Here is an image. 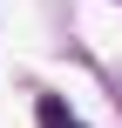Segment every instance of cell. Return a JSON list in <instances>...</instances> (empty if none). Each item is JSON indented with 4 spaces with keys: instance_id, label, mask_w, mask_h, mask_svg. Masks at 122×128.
<instances>
[{
    "instance_id": "cell-1",
    "label": "cell",
    "mask_w": 122,
    "mask_h": 128,
    "mask_svg": "<svg viewBox=\"0 0 122 128\" xmlns=\"http://www.w3.org/2000/svg\"><path fill=\"white\" fill-rule=\"evenodd\" d=\"M34 122H41V128H88L68 101H61V94H41V101H34Z\"/></svg>"
}]
</instances>
